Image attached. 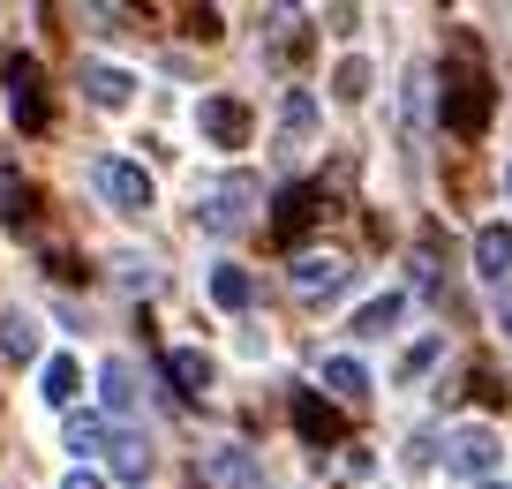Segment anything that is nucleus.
Returning a JSON list of instances; mask_svg holds the SVG:
<instances>
[{"label":"nucleus","mask_w":512,"mask_h":489,"mask_svg":"<svg viewBox=\"0 0 512 489\" xmlns=\"http://www.w3.org/2000/svg\"><path fill=\"white\" fill-rule=\"evenodd\" d=\"M249 294H256V286H249V271H241V264L211 271V301H219V309H249Z\"/></svg>","instance_id":"f3484780"},{"label":"nucleus","mask_w":512,"mask_h":489,"mask_svg":"<svg viewBox=\"0 0 512 489\" xmlns=\"http://www.w3.org/2000/svg\"><path fill=\"white\" fill-rule=\"evenodd\" d=\"M294 422H302V437H309V444H332V437H339V414L324 407L317 392H294Z\"/></svg>","instance_id":"9b49d317"},{"label":"nucleus","mask_w":512,"mask_h":489,"mask_svg":"<svg viewBox=\"0 0 512 489\" xmlns=\"http://www.w3.org/2000/svg\"><path fill=\"white\" fill-rule=\"evenodd\" d=\"M400 309H407L400 294H377V301H369L362 316H354V332H362V339H384V332H392V324H400Z\"/></svg>","instance_id":"a211bd4d"},{"label":"nucleus","mask_w":512,"mask_h":489,"mask_svg":"<svg viewBox=\"0 0 512 489\" xmlns=\"http://www.w3.org/2000/svg\"><path fill=\"white\" fill-rule=\"evenodd\" d=\"M287 279H294V294H302V301H324V294H339V286L354 279V264H347V256H332V249H317V256H294Z\"/></svg>","instance_id":"39448f33"},{"label":"nucleus","mask_w":512,"mask_h":489,"mask_svg":"<svg viewBox=\"0 0 512 489\" xmlns=\"http://www.w3.org/2000/svg\"><path fill=\"white\" fill-rule=\"evenodd\" d=\"M332 91H339V98H347V106H362V98H369V61H362V53H354V61H339V76H332Z\"/></svg>","instance_id":"aec40b11"},{"label":"nucleus","mask_w":512,"mask_h":489,"mask_svg":"<svg viewBox=\"0 0 512 489\" xmlns=\"http://www.w3.org/2000/svg\"><path fill=\"white\" fill-rule=\"evenodd\" d=\"M68 452L76 459H98V452H113V437H106V414H68Z\"/></svg>","instance_id":"9d476101"},{"label":"nucleus","mask_w":512,"mask_h":489,"mask_svg":"<svg viewBox=\"0 0 512 489\" xmlns=\"http://www.w3.org/2000/svg\"><path fill=\"white\" fill-rule=\"evenodd\" d=\"M309 128H317V98H309V91H287V106H279V136H287V151L309 136Z\"/></svg>","instance_id":"dca6fc26"},{"label":"nucleus","mask_w":512,"mask_h":489,"mask_svg":"<svg viewBox=\"0 0 512 489\" xmlns=\"http://www.w3.org/2000/svg\"><path fill=\"white\" fill-rule=\"evenodd\" d=\"M91 189L106 196L113 211H151V174L136 158H91Z\"/></svg>","instance_id":"f257e3e1"},{"label":"nucleus","mask_w":512,"mask_h":489,"mask_svg":"<svg viewBox=\"0 0 512 489\" xmlns=\"http://www.w3.org/2000/svg\"><path fill=\"white\" fill-rule=\"evenodd\" d=\"M437 354H445V339H422V347H407V362H400V377H407V384H415V377H422V369H430V362H437Z\"/></svg>","instance_id":"412c9836"},{"label":"nucleus","mask_w":512,"mask_h":489,"mask_svg":"<svg viewBox=\"0 0 512 489\" xmlns=\"http://www.w3.org/2000/svg\"><path fill=\"white\" fill-rule=\"evenodd\" d=\"M128 91H136L128 68H83V98L91 106H128Z\"/></svg>","instance_id":"1a4fd4ad"},{"label":"nucleus","mask_w":512,"mask_h":489,"mask_svg":"<svg viewBox=\"0 0 512 489\" xmlns=\"http://www.w3.org/2000/svg\"><path fill=\"white\" fill-rule=\"evenodd\" d=\"M196 128H204L211 143L234 151V143L249 136V106H241V98H204V106H196Z\"/></svg>","instance_id":"423d86ee"},{"label":"nucleus","mask_w":512,"mask_h":489,"mask_svg":"<svg viewBox=\"0 0 512 489\" xmlns=\"http://www.w3.org/2000/svg\"><path fill=\"white\" fill-rule=\"evenodd\" d=\"M505 189H512V166H505Z\"/></svg>","instance_id":"bb28decb"},{"label":"nucleus","mask_w":512,"mask_h":489,"mask_svg":"<svg viewBox=\"0 0 512 489\" xmlns=\"http://www.w3.org/2000/svg\"><path fill=\"white\" fill-rule=\"evenodd\" d=\"M475 489H505V482H475Z\"/></svg>","instance_id":"a878e982"},{"label":"nucleus","mask_w":512,"mask_h":489,"mask_svg":"<svg viewBox=\"0 0 512 489\" xmlns=\"http://www.w3.org/2000/svg\"><path fill=\"white\" fill-rule=\"evenodd\" d=\"M16 211H23V174L0 166V219H16Z\"/></svg>","instance_id":"5701e85b"},{"label":"nucleus","mask_w":512,"mask_h":489,"mask_svg":"<svg viewBox=\"0 0 512 489\" xmlns=\"http://www.w3.org/2000/svg\"><path fill=\"white\" fill-rule=\"evenodd\" d=\"M324 384H332L339 399H354V407L369 399V369L354 362V354H332V362H324Z\"/></svg>","instance_id":"2eb2a0df"},{"label":"nucleus","mask_w":512,"mask_h":489,"mask_svg":"<svg viewBox=\"0 0 512 489\" xmlns=\"http://www.w3.org/2000/svg\"><path fill=\"white\" fill-rule=\"evenodd\" d=\"M106 459H113V474H121V482H144V474H151V444L136 437V429H121Z\"/></svg>","instance_id":"ddd939ff"},{"label":"nucleus","mask_w":512,"mask_h":489,"mask_svg":"<svg viewBox=\"0 0 512 489\" xmlns=\"http://www.w3.org/2000/svg\"><path fill=\"white\" fill-rule=\"evenodd\" d=\"M38 392H46L53 407H68V399H76V362H68V354H53V362L38 369Z\"/></svg>","instance_id":"6ab92c4d"},{"label":"nucleus","mask_w":512,"mask_h":489,"mask_svg":"<svg viewBox=\"0 0 512 489\" xmlns=\"http://www.w3.org/2000/svg\"><path fill=\"white\" fill-rule=\"evenodd\" d=\"M302 219H309V189H287L279 196V234H294Z\"/></svg>","instance_id":"4be33fe9"},{"label":"nucleus","mask_w":512,"mask_h":489,"mask_svg":"<svg viewBox=\"0 0 512 489\" xmlns=\"http://www.w3.org/2000/svg\"><path fill=\"white\" fill-rule=\"evenodd\" d=\"M0 354H8V362H31L38 354V316H23V309L0 316Z\"/></svg>","instance_id":"f8f14e48"},{"label":"nucleus","mask_w":512,"mask_h":489,"mask_svg":"<svg viewBox=\"0 0 512 489\" xmlns=\"http://www.w3.org/2000/svg\"><path fill=\"white\" fill-rule=\"evenodd\" d=\"M249 196H256V181H249V174L211 181V189H204V204H196V226H211V234H234V226L249 219Z\"/></svg>","instance_id":"20e7f679"},{"label":"nucleus","mask_w":512,"mask_h":489,"mask_svg":"<svg viewBox=\"0 0 512 489\" xmlns=\"http://www.w3.org/2000/svg\"><path fill=\"white\" fill-rule=\"evenodd\" d=\"M497 459H505V444H497V429H482V422H467V429H452V437H445V467L467 474V482H490Z\"/></svg>","instance_id":"f03ea898"},{"label":"nucleus","mask_w":512,"mask_h":489,"mask_svg":"<svg viewBox=\"0 0 512 489\" xmlns=\"http://www.w3.org/2000/svg\"><path fill=\"white\" fill-rule=\"evenodd\" d=\"M61 489H106V482H98V474H83V467H76V474H68Z\"/></svg>","instance_id":"b1692460"},{"label":"nucleus","mask_w":512,"mask_h":489,"mask_svg":"<svg viewBox=\"0 0 512 489\" xmlns=\"http://www.w3.org/2000/svg\"><path fill=\"white\" fill-rule=\"evenodd\" d=\"M0 83H8V113H16V128H46V76H38L31 53H16V61L0 68Z\"/></svg>","instance_id":"7ed1b4c3"},{"label":"nucleus","mask_w":512,"mask_h":489,"mask_svg":"<svg viewBox=\"0 0 512 489\" xmlns=\"http://www.w3.org/2000/svg\"><path fill=\"white\" fill-rule=\"evenodd\" d=\"M475 271L482 279H512V226H482L475 234Z\"/></svg>","instance_id":"6e6552de"},{"label":"nucleus","mask_w":512,"mask_h":489,"mask_svg":"<svg viewBox=\"0 0 512 489\" xmlns=\"http://www.w3.org/2000/svg\"><path fill=\"white\" fill-rule=\"evenodd\" d=\"M98 384H106V407H113V414H128L136 399H144V384H136V369H128L121 354H113V362L98 369Z\"/></svg>","instance_id":"4468645a"},{"label":"nucleus","mask_w":512,"mask_h":489,"mask_svg":"<svg viewBox=\"0 0 512 489\" xmlns=\"http://www.w3.org/2000/svg\"><path fill=\"white\" fill-rule=\"evenodd\" d=\"M166 377H174V392H181V399H204V392H211V354L174 347V354H166Z\"/></svg>","instance_id":"0eeeda50"},{"label":"nucleus","mask_w":512,"mask_h":489,"mask_svg":"<svg viewBox=\"0 0 512 489\" xmlns=\"http://www.w3.org/2000/svg\"><path fill=\"white\" fill-rule=\"evenodd\" d=\"M505 332H512V294H505Z\"/></svg>","instance_id":"393cba45"}]
</instances>
